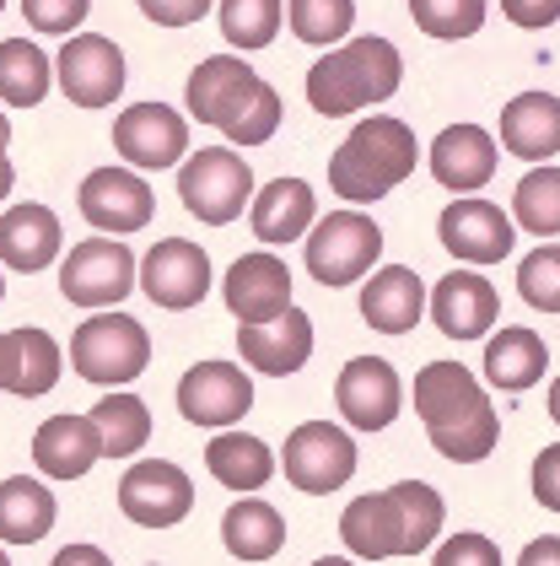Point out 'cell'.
<instances>
[{"instance_id": "6da1fadb", "label": "cell", "mask_w": 560, "mask_h": 566, "mask_svg": "<svg viewBox=\"0 0 560 566\" xmlns=\"http://www.w3.org/2000/svg\"><path fill=\"white\" fill-rule=\"evenodd\" d=\"M415 416L426 421V437L431 448L453 464H479L496 453V437H501V421L490 410L485 389L474 384L469 367L458 361H426L415 373Z\"/></svg>"}, {"instance_id": "7a4b0ae2", "label": "cell", "mask_w": 560, "mask_h": 566, "mask_svg": "<svg viewBox=\"0 0 560 566\" xmlns=\"http://www.w3.org/2000/svg\"><path fill=\"white\" fill-rule=\"evenodd\" d=\"M189 114L200 125H215L237 146H264L281 130V92L270 87L254 65H243L232 54H211L189 76Z\"/></svg>"}, {"instance_id": "3957f363", "label": "cell", "mask_w": 560, "mask_h": 566, "mask_svg": "<svg viewBox=\"0 0 560 566\" xmlns=\"http://www.w3.org/2000/svg\"><path fill=\"white\" fill-rule=\"evenodd\" d=\"M415 157H421L415 130L393 114H372L367 125L345 135V146L329 157V189L350 206H372L415 174Z\"/></svg>"}, {"instance_id": "277c9868", "label": "cell", "mask_w": 560, "mask_h": 566, "mask_svg": "<svg viewBox=\"0 0 560 566\" xmlns=\"http://www.w3.org/2000/svg\"><path fill=\"white\" fill-rule=\"evenodd\" d=\"M399 76H404V60L388 39H350L307 71V103L324 119H345L356 108L388 103L399 92Z\"/></svg>"}, {"instance_id": "5b68a950", "label": "cell", "mask_w": 560, "mask_h": 566, "mask_svg": "<svg viewBox=\"0 0 560 566\" xmlns=\"http://www.w3.org/2000/svg\"><path fill=\"white\" fill-rule=\"evenodd\" d=\"M151 361V335L129 313H92L82 329L71 335V367L86 384H135Z\"/></svg>"}, {"instance_id": "8992f818", "label": "cell", "mask_w": 560, "mask_h": 566, "mask_svg": "<svg viewBox=\"0 0 560 566\" xmlns=\"http://www.w3.org/2000/svg\"><path fill=\"white\" fill-rule=\"evenodd\" d=\"M178 195L189 217H200L205 227H226L254 200V168L226 146H205L178 168Z\"/></svg>"}, {"instance_id": "52a82bcc", "label": "cell", "mask_w": 560, "mask_h": 566, "mask_svg": "<svg viewBox=\"0 0 560 566\" xmlns=\"http://www.w3.org/2000/svg\"><path fill=\"white\" fill-rule=\"evenodd\" d=\"M302 243H307V275L318 286H350L378 264L383 227L361 211H329L313 227V238H302Z\"/></svg>"}, {"instance_id": "ba28073f", "label": "cell", "mask_w": 560, "mask_h": 566, "mask_svg": "<svg viewBox=\"0 0 560 566\" xmlns=\"http://www.w3.org/2000/svg\"><path fill=\"white\" fill-rule=\"evenodd\" d=\"M281 464H286V480L297 491L329 496V491H340L345 480L356 475V442L335 421H302L297 432L286 437V448H281Z\"/></svg>"}, {"instance_id": "9c48e42d", "label": "cell", "mask_w": 560, "mask_h": 566, "mask_svg": "<svg viewBox=\"0 0 560 566\" xmlns=\"http://www.w3.org/2000/svg\"><path fill=\"white\" fill-rule=\"evenodd\" d=\"M60 292L65 303L76 307H114L135 292V254L114 238H86L65 254V270H60Z\"/></svg>"}, {"instance_id": "30bf717a", "label": "cell", "mask_w": 560, "mask_h": 566, "mask_svg": "<svg viewBox=\"0 0 560 566\" xmlns=\"http://www.w3.org/2000/svg\"><path fill=\"white\" fill-rule=\"evenodd\" d=\"M135 286L157 307L183 313V307L205 303V292H211V254L200 243H189V238H162L140 260V281Z\"/></svg>"}, {"instance_id": "8fae6325", "label": "cell", "mask_w": 560, "mask_h": 566, "mask_svg": "<svg viewBox=\"0 0 560 566\" xmlns=\"http://www.w3.org/2000/svg\"><path fill=\"white\" fill-rule=\"evenodd\" d=\"M54 76H60V92L76 108H108L125 92V54L103 33H76L71 44L60 49Z\"/></svg>"}, {"instance_id": "7c38bea8", "label": "cell", "mask_w": 560, "mask_h": 566, "mask_svg": "<svg viewBox=\"0 0 560 566\" xmlns=\"http://www.w3.org/2000/svg\"><path fill=\"white\" fill-rule=\"evenodd\" d=\"M119 507H125L129 523L140 528H172V523L189 518L194 507V485L189 475L168 464V459H140L129 464L125 480H119Z\"/></svg>"}, {"instance_id": "4fadbf2b", "label": "cell", "mask_w": 560, "mask_h": 566, "mask_svg": "<svg viewBox=\"0 0 560 566\" xmlns=\"http://www.w3.org/2000/svg\"><path fill=\"white\" fill-rule=\"evenodd\" d=\"M114 146L129 168H146V174L178 168L183 151H189V125L168 103H135L114 119Z\"/></svg>"}, {"instance_id": "5bb4252c", "label": "cell", "mask_w": 560, "mask_h": 566, "mask_svg": "<svg viewBox=\"0 0 560 566\" xmlns=\"http://www.w3.org/2000/svg\"><path fill=\"white\" fill-rule=\"evenodd\" d=\"M82 217L97 227V232H140L157 217V195L151 184L135 174V168H97V174L82 178Z\"/></svg>"}, {"instance_id": "9a60e30c", "label": "cell", "mask_w": 560, "mask_h": 566, "mask_svg": "<svg viewBox=\"0 0 560 566\" xmlns=\"http://www.w3.org/2000/svg\"><path fill=\"white\" fill-rule=\"evenodd\" d=\"M249 405H254V384L232 361H200L178 384V410L194 427H232L249 416Z\"/></svg>"}, {"instance_id": "2e32d148", "label": "cell", "mask_w": 560, "mask_h": 566, "mask_svg": "<svg viewBox=\"0 0 560 566\" xmlns=\"http://www.w3.org/2000/svg\"><path fill=\"white\" fill-rule=\"evenodd\" d=\"M442 243H447V254L464 264H501L513 254L517 232L507 211L501 206H490V200H453L447 211H442Z\"/></svg>"}, {"instance_id": "e0dca14e", "label": "cell", "mask_w": 560, "mask_h": 566, "mask_svg": "<svg viewBox=\"0 0 560 566\" xmlns=\"http://www.w3.org/2000/svg\"><path fill=\"white\" fill-rule=\"evenodd\" d=\"M399 399H404V384L383 356H356L335 384V405L356 432H383L399 416Z\"/></svg>"}, {"instance_id": "ac0fdd59", "label": "cell", "mask_w": 560, "mask_h": 566, "mask_svg": "<svg viewBox=\"0 0 560 566\" xmlns=\"http://www.w3.org/2000/svg\"><path fill=\"white\" fill-rule=\"evenodd\" d=\"M237 350L243 361L270 373V378H292L302 361L313 356V318L302 307H281L275 318H258L237 329Z\"/></svg>"}, {"instance_id": "d6986e66", "label": "cell", "mask_w": 560, "mask_h": 566, "mask_svg": "<svg viewBox=\"0 0 560 566\" xmlns=\"http://www.w3.org/2000/svg\"><path fill=\"white\" fill-rule=\"evenodd\" d=\"M431 318L447 340H479L496 318H501V297L479 270H453L436 281L431 292Z\"/></svg>"}, {"instance_id": "ffe728a7", "label": "cell", "mask_w": 560, "mask_h": 566, "mask_svg": "<svg viewBox=\"0 0 560 566\" xmlns=\"http://www.w3.org/2000/svg\"><path fill=\"white\" fill-rule=\"evenodd\" d=\"M226 307H232L237 324L275 318L281 307H292V270L275 260L270 249L243 254V260L226 270Z\"/></svg>"}, {"instance_id": "44dd1931", "label": "cell", "mask_w": 560, "mask_h": 566, "mask_svg": "<svg viewBox=\"0 0 560 566\" xmlns=\"http://www.w3.org/2000/svg\"><path fill=\"white\" fill-rule=\"evenodd\" d=\"M340 539L356 562H393L404 556V518H399V496L393 491H372L356 496L340 513Z\"/></svg>"}, {"instance_id": "7402d4cb", "label": "cell", "mask_w": 560, "mask_h": 566, "mask_svg": "<svg viewBox=\"0 0 560 566\" xmlns=\"http://www.w3.org/2000/svg\"><path fill=\"white\" fill-rule=\"evenodd\" d=\"M496 157H501L496 140L479 125H447L436 135V146H431V174L453 195H474V189H485L496 178Z\"/></svg>"}, {"instance_id": "603a6c76", "label": "cell", "mask_w": 560, "mask_h": 566, "mask_svg": "<svg viewBox=\"0 0 560 566\" xmlns=\"http://www.w3.org/2000/svg\"><path fill=\"white\" fill-rule=\"evenodd\" d=\"M103 459V432L92 416H49L33 437V464L49 480H82Z\"/></svg>"}, {"instance_id": "cb8c5ba5", "label": "cell", "mask_w": 560, "mask_h": 566, "mask_svg": "<svg viewBox=\"0 0 560 566\" xmlns=\"http://www.w3.org/2000/svg\"><path fill=\"white\" fill-rule=\"evenodd\" d=\"M426 313V286L410 264H388L367 281L361 292V318L378 329V335H410Z\"/></svg>"}, {"instance_id": "d4e9b609", "label": "cell", "mask_w": 560, "mask_h": 566, "mask_svg": "<svg viewBox=\"0 0 560 566\" xmlns=\"http://www.w3.org/2000/svg\"><path fill=\"white\" fill-rule=\"evenodd\" d=\"M501 146L522 163H550L560 151V97L522 92L501 108Z\"/></svg>"}, {"instance_id": "484cf974", "label": "cell", "mask_w": 560, "mask_h": 566, "mask_svg": "<svg viewBox=\"0 0 560 566\" xmlns=\"http://www.w3.org/2000/svg\"><path fill=\"white\" fill-rule=\"evenodd\" d=\"M249 206H254V211H249V217H254V238L264 249L302 238V232L313 227V217H318V200H313V189H307L302 178H270Z\"/></svg>"}, {"instance_id": "4316f807", "label": "cell", "mask_w": 560, "mask_h": 566, "mask_svg": "<svg viewBox=\"0 0 560 566\" xmlns=\"http://www.w3.org/2000/svg\"><path fill=\"white\" fill-rule=\"evenodd\" d=\"M60 243H65V232H60V217L49 206H11L0 217V264H11L22 275L43 270L60 254Z\"/></svg>"}, {"instance_id": "83f0119b", "label": "cell", "mask_w": 560, "mask_h": 566, "mask_svg": "<svg viewBox=\"0 0 560 566\" xmlns=\"http://www.w3.org/2000/svg\"><path fill=\"white\" fill-rule=\"evenodd\" d=\"M545 367H550V350H545V340H539L533 329H522V324L496 329V340L485 346V378L507 394L533 389Z\"/></svg>"}, {"instance_id": "f1b7e54d", "label": "cell", "mask_w": 560, "mask_h": 566, "mask_svg": "<svg viewBox=\"0 0 560 566\" xmlns=\"http://www.w3.org/2000/svg\"><path fill=\"white\" fill-rule=\"evenodd\" d=\"M221 539H226V551H232L237 562H270V556H281V545H286V518H281L270 502L243 496V502L226 507Z\"/></svg>"}, {"instance_id": "f546056e", "label": "cell", "mask_w": 560, "mask_h": 566, "mask_svg": "<svg viewBox=\"0 0 560 566\" xmlns=\"http://www.w3.org/2000/svg\"><path fill=\"white\" fill-rule=\"evenodd\" d=\"M54 528V496L49 485L28 475H11L0 480V539L6 545H33Z\"/></svg>"}, {"instance_id": "4dcf8cb0", "label": "cell", "mask_w": 560, "mask_h": 566, "mask_svg": "<svg viewBox=\"0 0 560 566\" xmlns=\"http://www.w3.org/2000/svg\"><path fill=\"white\" fill-rule=\"evenodd\" d=\"M205 470H211L226 491H258L264 480L275 475V453L249 432H221L205 448Z\"/></svg>"}, {"instance_id": "1f68e13d", "label": "cell", "mask_w": 560, "mask_h": 566, "mask_svg": "<svg viewBox=\"0 0 560 566\" xmlns=\"http://www.w3.org/2000/svg\"><path fill=\"white\" fill-rule=\"evenodd\" d=\"M49 82H54V60H43L39 44H28V39H6L0 44V103L39 108Z\"/></svg>"}, {"instance_id": "d6a6232c", "label": "cell", "mask_w": 560, "mask_h": 566, "mask_svg": "<svg viewBox=\"0 0 560 566\" xmlns=\"http://www.w3.org/2000/svg\"><path fill=\"white\" fill-rule=\"evenodd\" d=\"M97 432H103V459H129L151 442V410L135 399V394H108L97 410H92Z\"/></svg>"}, {"instance_id": "836d02e7", "label": "cell", "mask_w": 560, "mask_h": 566, "mask_svg": "<svg viewBox=\"0 0 560 566\" xmlns=\"http://www.w3.org/2000/svg\"><path fill=\"white\" fill-rule=\"evenodd\" d=\"M513 211H517V221H522V232L560 238V168H550V163L528 168L513 195Z\"/></svg>"}, {"instance_id": "e575fe53", "label": "cell", "mask_w": 560, "mask_h": 566, "mask_svg": "<svg viewBox=\"0 0 560 566\" xmlns=\"http://www.w3.org/2000/svg\"><path fill=\"white\" fill-rule=\"evenodd\" d=\"M393 496H399V518H404V556L431 551V539L442 534V496L426 480H399Z\"/></svg>"}, {"instance_id": "d590c367", "label": "cell", "mask_w": 560, "mask_h": 566, "mask_svg": "<svg viewBox=\"0 0 560 566\" xmlns=\"http://www.w3.org/2000/svg\"><path fill=\"white\" fill-rule=\"evenodd\" d=\"M60 384V346H54V335H43V329H17V384L11 394H22V399H39Z\"/></svg>"}, {"instance_id": "8d00e7d4", "label": "cell", "mask_w": 560, "mask_h": 566, "mask_svg": "<svg viewBox=\"0 0 560 566\" xmlns=\"http://www.w3.org/2000/svg\"><path fill=\"white\" fill-rule=\"evenodd\" d=\"M286 17H292V33L302 44H340L356 22V6L350 0H286Z\"/></svg>"}, {"instance_id": "74e56055", "label": "cell", "mask_w": 560, "mask_h": 566, "mask_svg": "<svg viewBox=\"0 0 560 566\" xmlns=\"http://www.w3.org/2000/svg\"><path fill=\"white\" fill-rule=\"evenodd\" d=\"M410 17L431 39H474L485 28V0H410Z\"/></svg>"}, {"instance_id": "f35d334b", "label": "cell", "mask_w": 560, "mask_h": 566, "mask_svg": "<svg viewBox=\"0 0 560 566\" xmlns=\"http://www.w3.org/2000/svg\"><path fill=\"white\" fill-rule=\"evenodd\" d=\"M221 33L237 49H264L281 33V0H221Z\"/></svg>"}, {"instance_id": "ab89813d", "label": "cell", "mask_w": 560, "mask_h": 566, "mask_svg": "<svg viewBox=\"0 0 560 566\" xmlns=\"http://www.w3.org/2000/svg\"><path fill=\"white\" fill-rule=\"evenodd\" d=\"M517 292L539 313H560V243H545L517 264Z\"/></svg>"}, {"instance_id": "60d3db41", "label": "cell", "mask_w": 560, "mask_h": 566, "mask_svg": "<svg viewBox=\"0 0 560 566\" xmlns=\"http://www.w3.org/2000/svg\"><path fill=\"white\" fill-rule=\"evenodd\" d=\"M86 6H92V0H22V17H28L39 33L65 39V33H76L86 22Z\"/></svg>"}, {"instance_id": "b9f144b4", "label": "cell", "mask_w": 560, "mask_h": 566, "mask_svg": "<svg viewBox=\"0 0 560 566\" xmlns=\"http://www.w3.org/2000/svg\"><path fill=\"white\" fill-rule=\"evenodd\" d=\"M436 566H501V551L485 534H458V539L436 545Z\"/></svg>"}, {"instance_id": "7bdbcfd3", "label": "cell", "mask_w": 560, "mask_h": 566, "mask_svg": "<svg viewBox=\"0 0 560 566\" xmlns=\"http://www.w3.org/2000/svg\"><path fill=\"white\" fill-rule=\"evenodd\" d=\"M157 28H189V22H200L205 11H211L215 0H135Z\"/></svg>"}, {"instance_id": "ee69618b", "label": "cell", "mask_w": 560, "mask_h": 566, "mask_svg": "<svg viewBox=\"0 0 560 566\" xmlns=\"http://www.w3.org/2000/svg\"><path fill=\"white\" fill-rule=\"evenodd\" d=\"M533 496H539V507L560 513V442H550V448L533 459Z\"/></svg>"}, {"instance_id": "f6af8a7d", "label": "cell", "mask_w": 560, "mask_h": 566, "mask_svg": "<svg viewBox=\"0 0 560 566\" xmlns=\"http://www.w3.org/2000/svg\"><path fill=\"white\" fill-rule=\"evenodd\" d=\"M501 11L517 28H550V22H560V0H501Z\"/></svg>"}, {"instance_id": "bcb514c9", "label": "cell", "mask_w": 560, "mask_h": 566, "mask_svg": "<svg viewBox=\"0 0 560 566\" xmlns=\"http://www.w3.org/2000/svg\"><path fill=\"white\" fill-rule=\"evenodd\" d=\"M17 384V329H0V394Z\"/></svg>"}, {"instance_id": "7dc6e473", "label": "cell", "mask_w": 560, "mask_h": 566, "mask_svg": "<svg viewBox=\"0 0 560 566\" xmlns=\"http://www.w3.org/2000/svg\"><path fill=\"white\" fill-rule=\"evenodd\" d=\"M517 562H522V566H545V562H560V539H556V534H545V539H533V545H528V551H522Z\"/></svg>"}, {"instance_id": "c3c4849f", "label": "cell", "mask_w": 560, "mask_h": 566, "mask_svg": "<svg viewBox=\"0 0 560 566\" xmlns=\"http://www.w3.org/2000/svg\"><path fill=\"white\" fill-rule=\"evenodd\" d=\"M108 556L103 551H92V545H71V551H60L54 556V566H103Z\"/></svg>"}, {"instance_id": "681fc988", "label": "cell", "mask_w": 560, "mask_h": 566, "mask_svg": "<svg viewBox=\"0 0 560 566\" xmlns=\"http://www.w3.org/2000/svg\"><path fill=\"white\" fill-rule=\"evenodd\" d=\"M11 178H17V174H11V157H0V200L11 195Z\"/></svg>"}, {"instance_id": "f907efd6", "label": "cell", "mask_w": 560, "mask_h": 566, "mask_svg": "<svg viewBox=\"0 0 560 566\" xmlns=\"http://www.w3.org/2000/svg\"><path fill=\"white\" fill-rule=\"evenodd\" d=\"M6 146H11V119L0 114V157H6Z\"/></svg>"}, {"instance_id": "816d5d0a", "label": "cell", "mask_w": 560, "mask_h": 566, "mask_svg": "<svg viewBox=\"0 0 560 566\" xmlns=\"http://www.w3.org/2000/svg\"><path fill=\"white\" fill-rule=\"evenodd\" d=\"M550 416H556V421H560V378H556V384H550Z\"/></svg>"}, {"instance_id": "f5cc1de1", "label": "cell", "mask_w": 560, "mask_h": 566, "mask_svg": "<svg viewBox=\"0 0 560 566\" xmlns=\"http://www.w3.org/2000/svg\"><path fill=\"white\" fill-rule=\"evenodd\" d=\"M0 297H6V281H0Z\"/></svg>"}, {"instance_id": "db71d44e", "label": "cell", "mask_w": 560, "mask_h": 566, "mask_svg": "<svg viewBox=\"0 0 560 566\" xmlns=\"http://www.w3.org/2000/svg\"><path fill=\"white\" fill-rule=\"evenodd\" d=\"M0 566H6V551H0Z\"/></svg>"}, {"instance_id": "11a10c76", "label": "cell", "mask_w": 560, "mask_h": 566, "mask_svg": "<svg viewBox=\"0 0 560 566\" xmlns=\"http://www.w3.org/2000/svg\"><path fill=\"white\" fill-rule=\"evenodd\" d=\"M0 11H6V0H0Z\"/></svg>"}]
</instances>
